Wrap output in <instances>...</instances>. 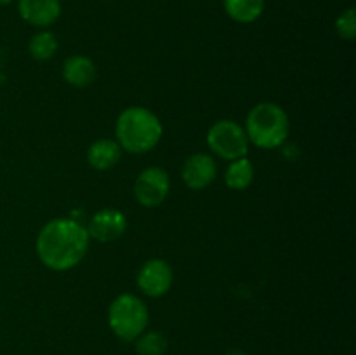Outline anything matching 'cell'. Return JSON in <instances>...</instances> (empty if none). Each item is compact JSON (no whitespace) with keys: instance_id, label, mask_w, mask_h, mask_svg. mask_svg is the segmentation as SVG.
I'll use <instances>...</instances> for the list:
<instances>
[{"instance_id":"12","label":"cell","mask_w":356,"mask_h":355,"mask_svg":"<svg viewBox=\"0 0 356 355\" xmlns=\"http://www.w3.org/2000/svg\"><path fill=\"white\" fill-rule=\"evenodd\" d=\"M122 157V148L113 139H97L87 150V162L97 171L111 169L118 164Z\"/></svg>"},{"instance_id":"19","label":"cell","mask_w":356,"mask_h":355,"mask_svg":"<svg viewBox=\"0 0 356 355\" xmlns=\"http://www.w3.org/2000/svg\"><path fill=\"white\" fill-rule=\"evenodd\" d=\"M10 0H0V3H9Z\"/></svg>"},{"instance_id":"9","label":"cell","mask_w":356,"mask_h":355,"mask_svg":"<svg viewBox=\"0 0 356 355\" xmlns=\"http://www.w3.org/2000/svg\"><path fill=\"white\" fill-rule=\"evenodd\" d=\"M218 174L216 160L207 153H193L183 166V181L191 190H204Z\"/></svg>"},{"instance_id":"17","label":"cell","mask_w":356,"mask_h":355,"mask_svg":"<svg viewBox=\"0 0 356 355\" xmlns=\"http://www.w3.org/2000/svg\"><path fill=\"white\" fill-rule=\"evenodd\" d=\"M337 35L344 40H353L356 35V13L355 9H346L339 14L336 21Z\"/></svg>"},{"instance_id":"18","label":"cell","mask_w":356,"mask_h":355,"mask_svg":"<svg viewBox=\"0 0 356 355\" xmlns=\"http://www.w3.org/2000/svg\"><path fill=\"white\" fill-rule=\"evenodd\" d=\"M225 355H247V354L242 350H229V352H226Z\"/></svg>"},{"instance_id":"6","label":"cell","mask_w":356,"mask_h":355,"mask_svg":"<svg viewBox=\"0 0 356 355\" xmlns=\"http://www.w3.org/2000/svg\"><path fill=\"white\" fill-rule=\"evenodd\" d=\"M169 190V174L162 167H148L136 178L134 195L145 207H159L167 198Z\"/></svg>"},{"instance_id":"14","label":"cell","mask_w":356,"mask_h":355,"mask_svg":"<svg viewBox=\"0 0 356 355\" xmlns=\"http://www.w3.org/2000/svg\"><path fill=\"white\" fill-rule=\"evenodd\" d=\"M254 180V167L247 157L232 160L225 174V181L233 190H245Z\"/></svg>"},{"instance_id":"16","label":"cell","mask_w":356,"mask_h":355,"mask_svg":"<svg viewBox=\"0 0 356 355\" xmlns=\"http://www.w3.org/2000/svg\"><path fill=\"white\" fill-rule=\"evenodd\" d=\"M134 341L139 355H163L167 352V338L159 331H145Z\"/></svg>"},{"instance_id":"11","label":"cell","mask_w":356,"mask_h":355,"mask_svg":"<svg viewBox=\"0 0 356 355\" xmlns=\"http://www.w3.org/2000/svg\"><path fill=\"white\" fill-rule=\"evenodd\" d=\"M63 79L73 87H87L96 79V65L87 56H72L63 66Z\"/></svg>"},{"instance_id":"4","label":"cell","mask_w":356,"mask_h":355,"mask_svg":"<svg viewBox=\"0 0 356 355\" xmlns=\"http://www.w3.org/2000/svg\"><path fill=\"white\" fill-rule=\"evenodd\" d=\"M148 308L134 294L117 296L108 308V324L115 336L124 341H134L148 326Z\"/></svg>"},{"instance_id":"8","label":"cell","mask_w":356,"mask_h":355,"mask_svg":"<svg viewBox=\"0 0 356 355\" xmlns=\"http://www.w3.org/2000/svg\"><path fill=\"white\" fill-rule=\"evenodd\" d=\"M127 228V219L124 212L117 209H101L90 219L87 233L99 242H113L120 239Z\"/></svg>"},{"instance_id":"2","label":"cell","mask_w":356,"mask_h":355,"mask_svg":"<svg viewBox=\"0 0 356 355\" xmlns=\"http://www.w3.org/2000/svg\"><path fill=\"white\" fill-rule=\"evenodd\" d=\"M162 122L153 111L143 106H129L118 115L115 134L122 150L129 153H146L162 139Z\"/></svg>"},{"instance_id":"5","label":"cell","mask_w":356,"mask_h":355,"mask_svg":"<svg viewBox=\"0 0 356 355\" xmlns=\"http://www.w3.org/2000/svg\"><path fill=\"white\" fill-rule=\"evenodd\" d=\"M207 145L216 155L225 160H236L247 157L249 152V138L238 122L219 120L209 129Z\"/></svg>"},{"instance_id":"7","label":"cell","mask_w":356,"mask_h":355,"mask_svg":"<svg viewBox=\"0 0 356 355\" xmlns=\"http://www.w3.org/2000/svg\"><path fill=\"white\" fill-rule=\"evenodd\" d=\"M174 281L172 268L165 260L153 258L138 271V287L149 298H160L170 289Z\"/></svg>"},{"instance_id":"15","label":"cell","mask_w":356,"mask_h":355,"mask_svg":"<svg viewBox=\"0 0 356 355\" xmlns=\"http://www.w3.org/2000/svg\"><path fill=\"white\" fill-rule=\"evenodd\" d=\"M31 58L37 61H47L58 51V40H56L54 33L51 31H40V33L33 35L28 44Z\"/></svg>"},{"instance_id":"3","label":"cell","mask_w":356,"mask_h":355,"mask_svg":"<svg viewBox=\"0 0 356 355\" xmlns=\"http://www.w3.org/2000/svg\"><path fill=\"white\" fill-rule=\"evenodd\" d=\"M291 122L284 108L277 103H259L249 111L245 132L249 141L263 150H273L287 141Z\"/></svg>"},{"instance_id":"13","label":"cell","mask_w":356,"mask_h":355,"mask_svg":"<svg viewBox=\"0 0 356 355\" xmlns=\"http://www.w3.org/2000/svg\"><path fill=\"white\" fill-rule=\"evenodd\" d=\"M225 10L238 23H252L263 14L264 0H222Z\"/></svg>"},{"instance_id":"10","label":"cell","mask_w":356,"mask_h":355,"mask_svg":"<svg viewBox=\"0 0 356 355\" xmlns=\"http://www.w3.org/2000/svg\"><path fill=\"white\" fill-rule=\"evenodd\" d=\"M17 10L26 23L45 28L58 21L61 14V3L59 0H19Z\"/></svg>"},{"instance_id":"1","label":"cell","mask_w":356,"mask_h":355,"mask_svg":"<svg viewBox=\"0 0 356 355\" xmlns=\"http://www.w3.org/2000/svg\"><path fill=\"white\" fill-rule=\"evenodd\" d=\"M89 233L82 223L72 218H56L40 230L37 254L42 263L56 271L76 267L89 247Z\"/></svg>"}]
</instances>
